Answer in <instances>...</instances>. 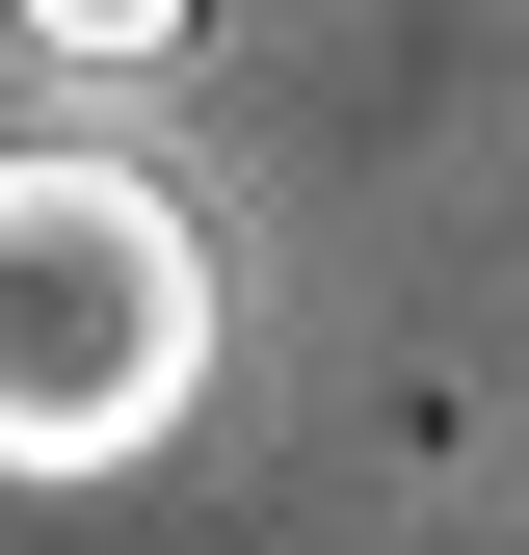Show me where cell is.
I'll list each match as a JSON object with an SVG mask.
<instances>
[{
  "label": "cell",
  "instance_id": "6da1fadb",
  "mask_svg": "<svg viewBox=\"0 0 529 555\" xmlns=\"http://www.w3.org/2000/svg\"><path fill=\"white\" fill-rule=\"evenodd\" d=\"M212 397V212L159 159H0V476H132Z\"/></svg>",
  "mask_w": 529,
  "mask_h": 555
},
{
  "label": "cell",
  "instance_id": "7a4b0ae2",
  "mask_svg": "<svg viewBox=\"0 0 529 555\" xmlns=\"http://www.w3.org/2000/svg\"><path fill=\"white\" fill-rule=\"evenodd\" d=\"M0 27H27V53H80V80H132V53H185L212 0H0Z\"/></svg>",
  "mask_w": 529,
  "mask_h": 555
}]
</instances>
